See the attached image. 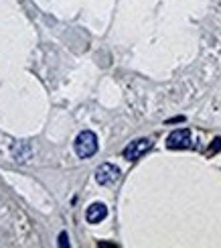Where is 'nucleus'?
<instances>
[{
  "instance_id": "1",
  "label": "nucleus",
  "mask_w": 221,
  "mask_h": 248,
  "mask_svg": "<svg viewBox=\"0 0 221 248\" xmlns=\"http://www.w3.org/2000/svg\"><path fill=\"white\" fill-rule=\"evenodd\" d=\"M73 147H75V155L79 159H89L93 155L98 153V137L96 132L91 130H81L77 134L75 142H73Z\"/></svg>"
},
{
  "instance_id": "2",
  "label": "nucleus",
  "mask_w": 221,
  "mask_h": 248,
  "mask_svg": "<svg viewBox=\"0 0 221 248\" xmlns=\"http://www.w3.org/2000/svg\"><path fill=\"white\" fill-rule=\"evenodd\" d=\"M152 149V140L150 139H136L132 142H128V147L124 149V159L126 161H138L142 155H146Z\"/></svg>"
},
{
  "instance_id": "3",
  "label": "nucleus",
  "mask_w": 221,
  "mask_h": 248,
  "mask_svg": "<svg viewBox=\"0 0 221 248\" xmlns=\"http://www.w3.org/2000/svg\"><path fill=\"white\" fill-rule=\"evenodd\" d=\"M191 130L189 128H178V130H173L168 134L166 139V147L173 149V151H178V149H191Z\"/></svg>"
},
{
  "instance_id": "4",
  "label": "nucleus",
  "mask_w": 221,
  "mask_h": 248,
  "mask_svg": "<svg viewBox=\"0 0 221 248\" xmlns=\"http://www.w3.org/2000/svg\"><path fill=\"white\" fill-rule=\"evenodd\" d=\"M120 179V169L112 163H103L96 169V181L100 185H112Z\"/></svg>"
},
{
  "instance_id": "5",
  "label": "nucleus",
  "mask_w": 221,
  "mask_h": 248,
  "mask_svg": "<svg viewBox=\"0 0 221 248\" xmlns=\"http://www.w3.org/2000/svg\"><path fill=\"white\" fill-rule=\"evenodd\" d=\"M106 216H108V208H106V203H91L89 208L86 210V220L88 224H100L102 220H106Z\"/></svg>"
},
{
  "instance_id": "6",
  "label": "nucleus",
  "mask_w": 221,
  "mask_h": 248,
  "mask_svg": "<svg viewBox=\"0 0 221 248\" xmlns=\"http://www.w3.org/2000/svg\"><path fill=\"white\" fill-rule=\"evenodd\" d=\"M13 155L16 161H27L30 157V144L29 142H18L13 147Z\"/></svg>"
},
{
  "instance_id": "7",
  "label": "nucleus",
  "mask_w": 221,
  "mask_h": 248,
  "mask_svg": "<svg viewBox=\"0 0 221 248\" xmlns=\"http://www.w3.org/2000/svg\"><path fill=\"white\" fill-rule=\"evenodd\" d=\"M219 151H221V137L213 140V144H211V147H209L207 155H215V153H219Z\"/></svg>"
},
{
  "instance_id": "8",
  "label": "nucleus",
  "mask_w": 221,
  "mask_h": 248,
  "mask_svg": "<svg viewBox=\"0 0 221 248\" xmlns=\"http://www.w3.org/2000/svg\"><path fill=\"white\" fill-rule=\"evenodd\" d=\"M59 246H61V248L69 246V236H67V232H61V234H59Z\"/></svg>"
},
{
  "instance_id": "9",
  "label": "nucleus",
  "mask_w": 221,
  "mask_h": 248,
  "mask_svg": "<svg viewBox=\"0 0 221 248\" xmlns=\"http://www.w3.org/2000/svg\"><path fill=\"white\" fill-rule=\"evenodd\" d=\"M183 120H185L183 116H177V118H171V120H166V122H168V124H173V122H183Z\"/></svg>"
}]
</instances>
